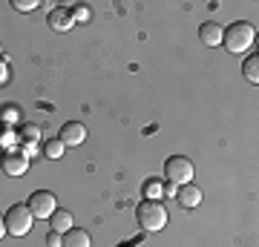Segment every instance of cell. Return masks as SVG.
Returning <instances> with one entry per match:
<instances>
[{"mask_svg":"<svg viewBox=\"0 0 259 247\" xmlns=\"http://www.w3.org/2000/svg\"><path fill=\"white\" fill-rule=\"evenodd\" d=\"M253 40H256V29L250 26V23H231L222 35V43L231 55L248 52L250 46H253Z\"/></svg>","mask_w":259,"mask_h":247,"instance_id":"1","label":"cell"},{"mask_svg":"<svg viewBox=\"0 0 259 247\" xmlns=\"http://www.w3.org/2000/svg\"><path fill=\"white\" fill-rule=\"evenodd\" d=\"M136 219H139V224H141L144 230L156 233V230H161V227L167 224V207L158 202V199H147V202L139 204Z\"/></svg>","mask_w":259,"mask_h":247,"instance_id":"2","label":"cell"},{"mask_svg":"<svg viewBox=\"0 0 259 247\" xmlns=\"http://www.w3.org/2000/svg\"><path fill=\"white\" fill-rule=\"evenodd\" d=\"M32 221H35V216L29 213L26 204H15V207H9L6 216H3L6 233H12V236H26L29 230H32Z\"/></svg>","mask_w":259,"mask_h":247,"instance_id":"3","label":"cell"},{"mask_svg":"<svg viewBox=\"0 0 259 247\" xmlns=\"http://www.w3.org/2000/svg\"><path fill=\"white\" fill-rule=\"evenodd\" d=\"M164 178L170 184H176V187L190 184V178H193V161L185 156H170L164 164Z\"/></svg>","mask_w":259,"mask_h":247,"instance_id":"4","label":"cell"},{"mask_svg":"<svg viewBox=\"0 0 259 247\" xmlns=\"http://www.w3.org/2000/svg\"><path fill=\"white\" fill-rule=\"evenodd\" d=\"M26 207H29V213H32L35 219H49V216L58 210V199H55V192L37 190V192H32V195H29Z\"/></svg>","mask_w":259,"mask_h":247,"instance_id":"5","label":"cell"},{"mask_svg":"<svg viewBox=\"0 0 259 247\" xmlns=\"http://www.w3.org/2000/svg\"><path fill=\"white\" fill-rule=\"evenodd\" d=\"M0 167H3L6 175H23L29 170V158L23 153H18V150H12V153H6L0 158Z\"/></svg>","mask_w":259,"mask_h":247,"instance_id":"6","label":"cell"},{"mask_svg":"<svg viewBox=\"0 0 259 247\" xmlns=\"http://www.w3.org/2000/svg\"><path fill=\"white\" fill-rule=\"evenodd\" d=\"M83 141H87V127H83L81 121L64 124V129H61V144L64 146H81Z\"/></svg>","mask_w":259,"mask_h":247,"instance_id":"7","label":"cell"},{"mask_svg":"<svg viewBox=\"0 0 259 247\" xmlns=\"http://www.w3.org/2000/svg\"><path fill=\"white\" fill-rule=\"evenodd\" d=\"M176 199H179V204H182V207L193 210V207H199V204H202V190H199L193 181H190V184H182V187L176 190Z\"/></svg>","mask_w":259,"mask_h":247,"instance_id":"8","label":"cell"},{"mask_svg":"<svg viewBox=\"0 0 259 247\" xmlns=\"http://www.w3.org/2000/svg\"><path fill=\"white\" fill-rule=\"evenodd\" d=\"M49 26L55 29V32H69V29L75 26L72 15H69V9L66 6H58V9L49 12Z\"/></svg>","mask_w":259,"mask_h":247,"instance_id":"9","label":"cell"},{"mask_svg":"<svg viewBox=\"0 0 259 247\" xmlns=\"http://www.w3.org/2000/svg\"><path fill=\"white\" fill-rule=\"evenodd\" d=\"M222 35H225V29L219 23H213V20H207V23L199 26V37H202L204 46H219L222 43Z\"/></svg>","mask_w":259,"mask_h":247,"instance_id":"10","label":"cell"},{"mask_svg":"<svg viewBox=\"0 0 259 247\" xmlns=\"http://www.w3.org/2000/svg\"><path fill=\"white\" fill-rule=\"evenodd\" d=\"M61 247H93V238H90V233L81 227H72L64 233V241H61Z\"/></svg>","mask_w":259,"mask_h":247,"instance_id":"11","label":"cell"},{"mask_svg":"<svg viewBox=\"0 0 259 247\" xmlns=\"http://www.w3.org/2000/svg\"><path fill=\"white\" fill-rule=\"evenodd\" d=\"M49 224H52V230L55 233H66V230H72V213L69 210H55L52 216H49Z\"/></svg>","mask_w":259,"mask_h":247,"instance_id":"12","label":"cell"},{"mask_svg":"<svg viewBox=\"0 0 259 247\" xmlns=\"http://www.w3.org/2000/svg\"><path fill=\"white\" fill-rule=\"evenodd\" d=\"M242 75H245V81L248 83H259V58H248L245 64H242Z\"/></svg>","mask_w":259,"mask_h":247,"instance_id":"13","label":"cell"},{"mask_svg":"<svg viewBox=\"0 0 259 247\" xmlns=\"http://www.w3.org/2000/svg\"><path fill=\"white\" fill-rule=\"evenodd\" d=\"M44 156L52 158V161L64 156V144H61V138H47V141H44Z\"/></svg>","mask_w":259,"mask_h":247,"instance_id":"14","label":"cell"},{"mask_svg":"<svg viewBox=\"0 0 259 247\" xmlns=\"http://www.w3.org/2000/svg\"><path fill=\"white\" fill-rule=\"evenodd\" d=\"M69 15H72L75 23H90V20H93V12H90V6H83V3L72 6V9H69Z\"/></svg>","mask_w":259,"mask_h":247,"instance_id":"15","label":"cell"},{"mask_svg":"<svg viewBox=\"0 0 259 247\" xmlns=\"http://www.w3.org/2000/svg\"><path fill=\"white\" fill-rule=\"evenodd\" d=\"M12 6L18 12H32V9H37L40 3H37V0H12Z\"/></svg>","mask_w":259,"mask_h":247,"instance_id":"16","label":"cell"},{"mask_svg":"<svg viewBox=\"0 0 259 247\" xmlns=\"http://www.w3.org/2000/svg\"><path fill=\"white\" fill-rule=\"evenodd\" d=\"M20 132H23V138H26V141H32V144H35L37 138H40V129H37L35 124H26V127L20 129Z\"/></svg>","mask_w":259,"mask_h":247,"instance_id":"17","label":"cell"},{"mask_svg":"<svg viewBox=\"0 0 259 247\" xmlns=\"http://www.w3.org/2000/svg\"><path fill=\"white\" fill-rule=\"evenodd\" d=\"M9 81V66H6V61H0V86Z\"/></svg>","mask_w":259,"mask_h":247,"instance_id":"18","label":"cell"},{"mask_svg":"<svg viewBox=\"0 0 259 247\" xmlns=\"http://www.w3.org/2000/svg\"><path fill=\"white\" fill-rule=\"evenodd\" d=\"M61 241H64V236L52 230V233H49V244H52V247H61Z\"/></svg>","mask_w":259,"mask_h":247,"instance_id":"19","label":"cell"},{"mask_svg":"<svg viewBox=\"0 0 259 247\" xmlns=\"http://www.w3.org/2000/svg\"><path fill=\"white\" fill-rule=\"evenodd\" d=\"M6 236V224H3V216H0V238Z\"/></svg>","mask_w":259,"mask_h":247,"instance_id":"20","label":"cell"},{"mask_svg":"<svg viewBox=\"0 0 259 247\" xmlns=\"http://www.w3.org/2000/svg\"><path fill=\"white\" fill-rule=\"evenodd\" d=\"M0 55H3V46H0Z\"/></svg>","mask_w":259,"mask_h":247,"instance_id":"21","label":"cell"}]
</instances>
